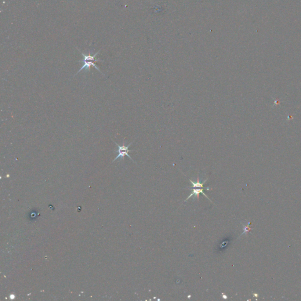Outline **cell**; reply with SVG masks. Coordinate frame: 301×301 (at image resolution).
<instances>
[{
    "label": "cell",
    "mask_w": 301,
    "mask_h": 301,
    "mask_svg": "<svg viewBox=\"0 0 301 301\" xmlns=\"http://www.w3.org/2000/svg\"><path fill=\"white\" fill-rule=\"evenodd\" d=\"M112 141H113V140H112ZM113 141L115 143V145H116L118 147V150H115V152H118V155L116 157V158H115L112 161V162H114L115 160H117V159H118L121 158L122 159H124L125 156H127L128 158H129L131 159L133 162H134V161L132 159V158L130 157V155L128 154V153H129V152H132V151H134V150H129V147L131 145V144H132V143H134V141H132V143H129V145H128L127 146H125V145H122V146H120L119 145H118V144L117 143H116V142H115L114 141Z\"/></svg>",
    "instance_id": "obj_1"
},
{
    "label": "cell",
    "mask_w": 301,
    "mask_h": 301,
    "mask_svg": "<svg viewBox=\"0 0 301 301\" xmlns=\"http://www.w3.org/2000/svg\"><path fill=\"white\" fill-rule=\"evenodd\" d=\"M79 63H83V65H82V67H81V68H80V69H79V71L77 72V73L76 74H75V75L73 76V77H74V76H75L76 75H77V74L79 73V72L81 71L82 70H84V69H85V70H88V71L90 70V67H91V66L94 67L96 70H98V71L100 72V73H101L103 75H105L104 74H103L102 73V72L100 71V70L99 69V68H98V67H96V65H95V61H92V60H83V59H82V60L79 61Z\"/></svg>",
    "instance_id": "obj_2"
},
{
    "label": "cell",
    "mask_w": 301,
    "mask_h": 301,
    "mask_svg": "<svg viewBox=\"0 0 301 301\" xmlns=\"http://www.w3.org/2000/svg\"><path fill=\"white\" fill-rule=\"evenodd\" d=\"M204 189H205V190H210L209 188H199V189L194 188V189H193V191H192V192L190 194V195L188 198L186 199V200H185V201H184V202H185L186 201H187L188 199H190V198L192 196H193V195H195V197H197V199L199 200V194H203L204 195H205V196L206 197V198H208L209 201H211V200L209 198H208V197H207V195H206V194H205L203 192V190H204Z\"/></svg>",
    "instance_id": "obj_3"
},
{
    "label": "cell",
    "mask_w": 301,
    "mask_h": 301,
    "mask_svg": "<svg viewBox=\"0 0 301 301\" xmlns=\"http://www.w3.org/2000/svg\"><path fill=\"white\" fill-rule=\"evenodd\" d=\"M206 181H207V179L205 180L202 183H201V182H199V177L198 176V178H197V182H193L192 181H191L190 180V181L192 184V188H204V184L205 183V182H206Z\"/></svg>",
    "instance_id": "obj_4"
},
{
    "label": "cell",
    "mask_w": 301,
    "mask_h": 301,
    "mask_svg": "<svg viewBox=\"0 0 301 301\" xmlns=\"http://www.w3.org/2000/svg\"><path fill=\"white\" fill-rule=\"evenodd\" d=\"M249 230H250V229H249V228H248V226H244V232L242 234H244V233H246V232H248Z\"/></svg>",
    "instance_id": "obj_5"
},
{
    "label": "cell",
    "mask_w": 301,
    "mask_h": 301,
    "mask_svg": "<svg viewBox=\"0 0 301 301\" xmlns=\"http://www.w3.org/2000/svg\"><path fill=\"white\" fill-rule=\"evenodd\" d=\"M223 298L224 299H227V296L226 295H223Z\"/></svg>",
    "instance_id": "obj_6"
}]
</instances>
